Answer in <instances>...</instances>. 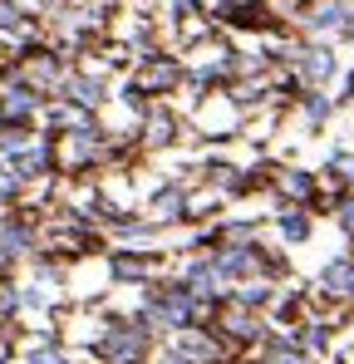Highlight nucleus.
<instances>
[{
    "instance_id": "f257e3e1",
    "label": "nucleus",
    "mask_w": 354,
    "mask_h": 364,
    "mask_svg": "<svg viewBox=\"0 0 354 364\" xmlns=\"http://www.w3.org/2000/svg\"><path fill=\"white\" fill-rule=\"evenodd\" d=\"M325 281H330V286H340V291H354V271H350V266H335Z\"/></svg>"
}]
</instances>
